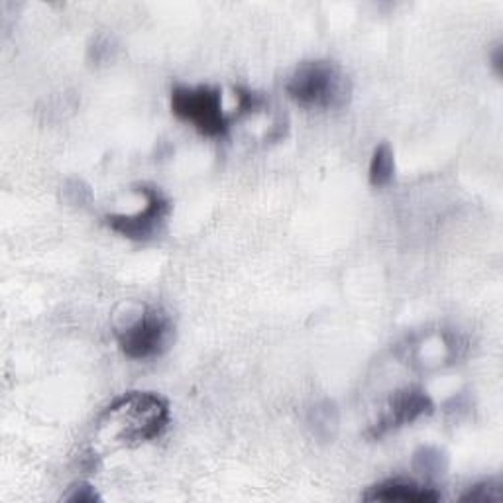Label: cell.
Segmentation results:
<instances>
[{
    "instance_id": "obj_1",
    "label": "cell",
    "mask_w": 503,
    "mask_h": 503,
    "mask_svg": "<svg viewBox=\"0 0 503 503\" xmlns=\"http://www.w3.org/2000/svg\"><path fill=\"white\" fill-rule=\"evenodd\" d=\"M170 403L152 391H128L99 417V431H108L118 444H142L162 436L170 425Z\"/></svg>"
},
{
    "instance_id": "obj_2",
    "label": "cell",
    "mask_w": 503,
    "mask_h": 503,
    "mask_svg": "<svg viewBox=\"0 0 503 503\" xmlns=\"http://www.w3.org/2000/svg\"><path fill=\"white\" fill-rule=\"evenodd\" d=\"M285 92L301 108L339 110L348 105L352 83L339 63L313 60L291 73Z\"/></svg>"
},
{
    "instance_id": "obj_3",
    "label": "cell",
    "mask_w": 503,
    "mask_h": 503,
    "mask_svg": "<svg viewBox=\"0 0 503 503\" xmlns=\"http://www.w3.org/2000/svg\"><path fill=\"white\" fill-rule=\"evenodd\" d=\"M172 113L189 123L199 134L207 138H222L235 123V116L228 115L222 107V91L211 85H177L172 91Z\"/></svg>"
},
{
    "instance_id": "obj_4",
    "label": "cell",
    "mask_w": 503,
    "mask_h": 503,
    "mask_svg": "<svg viewBox=\"0 0 503 503\" xmlns=\"http://www.w3.org/2000/svg\"><path fill=\"white\" fill-rule=\"evenodd\" d=\"M173 323L160 307H146L124 329L116 331L120 352L130 360H152L162 356L173 340Z\"/></svg>"
},
{
    "instance_id": "obj_5",
    "label": "cell",
    "mask_w": 503,
    "mask_h": 503,
    "mask_svg": "<svg viewBox=\"0 0 503 503\" xmlns=\"http://www.w3.org/2000/svg\"><path fill=\"white\" fill-rule=\"evenodd\" d=\"M136 191L146 199L144 211H138L134 214H107L105 222L110 230H115L116 235L128 240H154L162 232L165 219L172 212L170 199L160 189L150 188V185H140Z\"/></svg>"
},
{
    "instance_id": "obj_6",
    "label": "cell",
    "mask_w": 503,
    "mask_h": 503,
    "mask_svg": "<svg viewBox=\"0 0 503 503\" xmlns=\"http://www.w3.org/2000/svg\"><path fill=\"white\" fill-rule=\"evenodd\" d=\"M433 411L435 403L427 391L421 387H403L387 399L384 411L370 425L366 436L371 441H379L389 433L413 425L419 419L433 415Z\"/></svg>"
},
{
    "instance_id": "obj_7",
    "label": "cell",
    "mask_w": 503,
    "mask_h": 503,
    "mask_svg": "<svg viewBox=\"0 0 503 503\" xmlns=\"http://www.w3.org/2000/svg\"><path fill=\"white\" fill-rule=\"evenodd\" d=\"M366 501H405V503H435L441 501L443 496L435 488L421 486L417 482H407L402 478L379 482L368 488L362 496Z\"/></svg>"
},
{
    "instance_id": "obj_8",
    "label": "cell",
    "mask_w": 503,
    "mask_h": 503,
    "mask_svg": "<svg viewBox=\"0 0 503 503\" xmlns=\"http://www.w3.org/2000/svg\"><path fill=\"white\" fill-rule=\"evenodd\" d=\"M394 177H395L394 148H391L387 142H381L374 150V154H371L370 160V172H368L370 185L376 189L387 188V185L394 181Z\"/></svg>"
},
{
    "instance_id": "obj_9",
    "label": "cell",
    "mask_w": 503,
    "mask_h": 503,
    "mask_svg": "<svg viewBox=\"0 0 503 503\" xmlns=\"http://www.w3.org/2000/svg\"><path fill=\"white\" fill-rule=\"evenodd\" d=\"M413 468L425 478H439L449 468V459L446 454L436 449V446H421L413 454Z\"/></svg>"
},
{
    "instance_id": "obj_10",
    "label": "cell",
    "mask_w": 503,
    "mask_h": 503,
    "mask_svg": "<svg viewBox=\"0 0 503 503\" xmlns=\"http://www.w3.org/2000/svg\"><path fill=\"white\" fill-rule=\"evenodd\" d=\"M501 499H503V486L499 480L480 482L460 496V501H480V503H498Z\"/></svg>"
},
{
    "instance_id": "obj_11",
    "label": "cell",
    "mask_w": 503,
    "mask_h": 503,
    "mask_svg": "<svg viewBox=\"0 0 503 503\" xmlns=\"http://www.w3.org/2000/svg\"><path fill=\"white\" fill-rule=\"evenodd\" d=\"M339 419H337V409L331 402H324L323 405H316L311 413V425L315 428L316 435L323 436V428H324V439H329L331 435V427H337Z\"/></svg>"
},
{
    "instance_id": "obj_12",
    "label": "cell",
    "mask_w": 503,
    "mask_h": 503,
    "mask_svg": "<svg viewBox=\"0 0 503 503\" xmlns=\"http://www.w3.org/2000/svg\"><path fill=\"white\" fill-rule=\"evenodd\" d=\"M116 48L113 45V42H110V38H107V36H97V38L89 44L87 60L92 65H102L113 60Z\"/></svg>"
},
{
    "instance_id": "obj_13",
    "label": "cell",
    "mask_w": 503,
    "mask_h": 503,
    "mask_svg": "<svg viewBox=\"0 0 503 503\" xmlns=\"http://www.w3.org/2000/svg\"><path fill=\"white\" fill-rule=\"evenodd\" d=\"M63 199L68 201L69 204H77V207H83V204L91 203L92 193L87 183H83L81 180H69L65 181L63 185Z\"/></svg>"
},
{
    "instance_id": "obj_14",
    "label": "cell",
    "mask_w": 503,
    "mask_h": 503,
    "mask_svg": "<svg viewBox=\"0 0 503 503\" xmlns=\"http://www.w3.org/2000/svg\"><path fill=\"white\" fill-rule=\"evenodd\" d=\"M63 499L71 501V503H100L102 501V498L99 496V491L87 482L73 483L69 493Z\"/></svg>"
},
{
    "instance_id": "obj_15",
    "label": "cell",
    "mask_w": 503,
    "mask_h": 503,
    "mask_svg": "<svg viewBox=\"0 0 503 503\" xmlns=\"http://www.w3.org/2000/svg\"><path fill=\"white\" fill-rule=\"evenodd\" d=\"M491 69L498 77H501V73H503V48H501V44L496 45V50H493V53H491Z\"/></svg>"
}]
</instances>
